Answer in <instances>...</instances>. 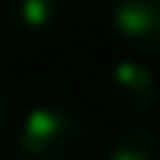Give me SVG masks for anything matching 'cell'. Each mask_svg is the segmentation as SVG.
<instances>
[{"label": "cell", "instance_id": "cell-3", "mask_svg": "<svg viewBox=\"0 0 160 160\" xmlns=\"http://www.w3.org/2000/svg\"><path fill=\"white\" fill-rule=\"evenodd\" d=\"M108 22L134 56H160V0H112Z\"/></svg>", "mask_w": 160, "mask_h": 160}, {"label": "cell", "instance_id": "cell-6", "mask_svg": "<svg viewBox=\"0 0 160 160\" xmlns=\"http://www.w3.org/2000/svg\"><path fill=\"white\" fill-rule=\"evenodd\" d=\"M19 123V104H15V93L0 86V138Z\"/></svg>", "mask_w": 160, "mask_h": 160}, {"label": "cell", "instance_id": "cell-1", "mask_svg": "<svg viewBox=\"0 0 160 160\" xmlns=\"http://www.w3.org/2000/svg\"><path fill=\"white\" fill-rule=\"evenodd\" d=\"M11 130V160H93L89 127L60 104L30 108Z\"/></svg>", "mask_w": 160, "mask_h": 160}, {"label": "cell", "instance_id": "cell-5", "mask_svg": "<svg viewBox=\"0 0 160 160\" xmlns=\"http://www.w3.org/2000/svg\"><path fill=\"white\" fill-rule=\"evenodd\" d=\"M97 160H160V130L153 127H130L119 130Z\"/></svg>", "mask_w": 160, "mask_h": 160}, {"label": "cell", "instance_id": "cell-4", "mask_svg": "<svg viewBox=\"0 0 160 160\" xmlns=\"http://www.w3.org/2000/svg\"><path fill=\"white\" fill-rule=\"evenodd\" d=\"M63 15V0H0V19L19 38H45Z\"/></svg>", "mask_w": 160, "mask_h": 160}, {"label": "cell", "instance_id": "cell-2", "mask_svg": "<svg viewBox=\"0 0 160 160\" xmlns=\"http://www.w3.org/2000/svg\"><path fill=\"white\" fill-rule=\"evenodd\" d=\"M104 97L127 116H149L160 104V78L142 56H123L104 71Z\"/></svg>", "mask_w": 160, "mask_h": 160}]
</instances>
